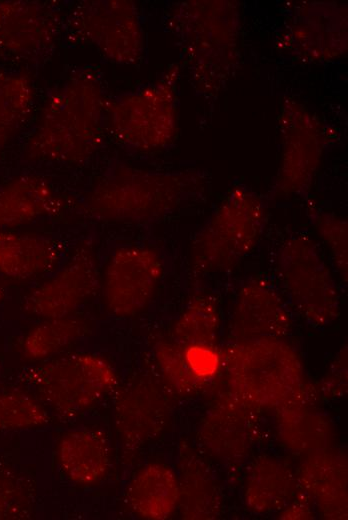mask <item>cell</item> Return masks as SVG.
I'll use <instances>...</instances> for the list:
<instances>
[{
    "instance_id": "cell-30",
    "label": "cell",
    "mask_w": 348,
    "mask_h": 520,
    "mask_svg": "<svg viewBox=\"0 0 348 520\" xmlns=\"http://www.w3.org/2000/svg\"><path fill=\"white\" fill-rule=\"evenodd\" d=\"M155 357L165 379L177 391L190 392L199 383L187 365L182 345L159 342L155 346Z\"/></svg>"
},
{
    "instance_id": "cell-6",
    "label": "cell",
    "mask_w": 348,
    "mask_h": 520,
    "mask_svg": "<svg viewBox=\"0 0 348 520\" xmlns=\"http://www.w3.org/2000/svg\"><path fill=\"white\" fill-rule=\"evenodd\" d=\"M178 68L132 92L108 99L105 129L119 144L138 152L168 146L177 134Z\"/></svg>"
},
{
    "instance_id": "cell-26",
    "label": "cell",
    "mask_w": 348,
    "mask_h": 520,
    "mask_svg": "<svg viewBox=\"0 0 348 520\" xmlns=\"http://www.w3.org/2000/svg\"><path fill=\"white\" fill-rule=\"evenodd\" d=\"M85 331L86 323L71 315L46 319L28 332L23 350L31 359H46L74 343Z\"/></svg>"
},
{
    "instance_id": "cell-3",
    "label": "cell",
    "mask_w": 348,
    "mask_h": 520,
    "mask_svg": "<svg viewBox=\"0 0 348 520\" xmlns=\"http://www.w3.org/2000/svg\"><path fill=\"white\" fill-rule=\"evenodd\" d=\"M223 364L232 393L256 408H279L304 386L302 361L281 338L237 340Z\"/></svg>"
},
{
    "instance_id": "cell-20",
    "label": "cell",
    "mask_w": 348,
    "mask_h": 520,
    "mask_svg": "<svg viewBox=\"0 0 348 520\" xmlns=\"http://www.w3.org/2000/svg\"><path fill=\"white\" fill-rule=\"evenodd\" d=\"M61 258L60 243L50 237L0 231V274L5 277L25 280L51 273Z\"/></svg>"
},
{
    "instance_id": "cell-15",
    "label": "cell",
    "mask_w": 348,
    "mask_h": 520,
    "mask_svg": "<svg viewBox=\"0 0 348 520\" xmlns=\"http://www.w3.org/2000/svg\"><path fill=\"white\" fill-rule=\"evenodd\" d=\"M60 8L53 2H17L0 8V45L27 59L54 51L63 28Z\"/></svg>"
},
{
    "instance_id": "cell-31",
    "label": "cell",
    "mask_w": 348,
    "mask_h": 520,
    "mask_svg": "<svg viewBox=\"0 0 348 520\" xmlns=\"http://www.w3.org/2000/svg\"><path fill=\"white\" fill-rule=\"evenodd\" d=\"M182 346L187 365L198 382L212 378L223 364V356L212 344Z\"/></svg>"
},
{
    "instance_id": "cell-11",
    "label": "cell",
    "mask_w": 348,
    "mask_h": 520,
    "mask_svg": "<svg viewBox=\"0 0 348 520\" xmlns=\"http://www.w3.org/2000/svg\"><path fill=\"white\" fill-rule=\"evenodd\" d=\"M100 282L96 254L91 245L82 244L59 270L30 291L25 309L44 319L70 316L96 294Z\"/></svg>"
},
{
    "instance_id": "cell-29",
    "label": "cell",
    "mask_w": 348,
    "mask_h": 520,
    "mask_svg": "<svg viewBox=\"0 0 348 520\" xmlns=\"http://www.w3.org/2000/svg\"><path fill=\"white\" fill-rule=\"evenodd\" d=\"M318 235L325 243L341 280L348 276V226L347 221L335 214L318 212L314 216Z\"/></svg>"
},
{
    "instance_id": "cell-1",
    "label": "cell",
    "mask_w": 348,
    "mask_h": 520,
    "mask_svg": "<svg viewBox=\"0 0 348 520\" xmlns=\"http://www.w3.org/2000/svg\"><path fill=\"white\" fill-rule=\"evenodd\" d=\"M107 98L99 74L78 68L47 97L26 152L34 160L81 164L102 146Z\"/></svg>"
},
{
    "instance_id": "cell-14",
    "label": "cell",
    "mask_w": 348,
    "mask_h": 520,
    "mask_svg": "<svg viewBox=\"0 0 348 520\" xmlns=\"http://www.w3.org/2000/svg\"><path fill=\"white\" fill-rule=\"evenodd\" d=\"M257 408L235 394L219 397L205 413L199 437L206 450L219 460L243 461L260 437Z\"/></svg>"
},
{
    "instance_id": "cell-8",
    "label": "cell",
    "mask_w": 348,
    "mask_h": 520,
    "mask_svg": "<svg viewBox=\"0 0 348 520\" xmlns=\"http://www.w3.org/2000/svg\"><path fill=\"white\" fill-rule=\"evenodd\" d=\"M42 400L58 415L72 417L96 404L117 383L110 363L92 353H71L29 372Z\"/></svg>"
},
{
    "instance_id": "cell-4",
    "label": "cell",
    "mask_w": 348,
    "mask_h": 520,
    "mask_svg": "<svg viewBox=\"0 0 348 520\" xmlns=\"http://www.w3.org/2000/svg\"><path fill=\"white\" fill-rule=\"evenodd\" d=\"M190 188V180L183 174L123 167L92 187L86 198V210L100 220H155L173 211Z\"/></svg>"
},
{
    "instance_id": "cell-25",
    "label": "cell",
    "mask_w": 348,
    "mask_h": 520,
    "mask_svg": "<svg viewBox=\"0 0 348 520\" xmlns=\"http://www.w3.org/2000/svg\"><path fill=\"white\" fill-rule=\"evenodd\" d=\"M180 496L184 515L193 519L214 518L220 509L216 483L203 459L192 452L181 457Z\"/></svg>"
},
{
    "instance_id": "cell-32",
    "label": "cell",
    "mask_w": 348,
    "mask_h": 520,
    "mask_svg": "<svg viewBox=\"0 0 348 520\" xmlns=\"http://www.w3.org/2000/svg\"><path fill=\"white\" fill-rule=\"evenodd\" d=\"M283 509L281 518L285 519H306L311 518V515H313L306 500H295Z\"/></svg>"
},
{
    "instance_id": "cell-24",
    "label": "cell",
    "mask_w": 348,
    "mask_h": 520,
    "mask_svg": "<svg viewBox=\"0 0 348 520\" xmlns=\"http://www.w3.org/2000/svg\"><path fill=\"white\" fill-rule=\"evenodd\" d=\"M295 491L294 476L282 461L262 456L251 465L245 482L244 499L258 513L283 509Z\"/></svg>"
},
{
    "instance_id": "cell-18",
    "label": "cell",
    "mask_w": 348,
    "mask_h": 520,
    "mask_svg": "<svg viewBox=\"0 0 348 520\" xmlns=\"http://www.w3.org/2000/svg\"><path fill=\"white\" fill-rule=\"evenodd\" d=\"M300 485L323 516H347V459L344 453L325 449L312 454L302 464Z\"/></svg>"
},
{
    "instance_id": "cell-12",
    "label": "cell",
    "mask_w": 348,
    "mask_h": 520,
    "mask_svg": "<svg viewBox=\"0 0 348 520\" xmlns=\"http://www.w3.org/2000/svg\"><path fill=\"white\" fill-rule=\"evenodd\" d=\"M282 124L283 149L275 184L280 195H294L309 189L323 153L321 127L305 108L286 106Z\"/></svg>"
},
{
    "instance_id": "cell-16",
    "label": "cell",
    "mask_w": 348,
    "mask_h": 520,
    "mask_svg": "<svg viewBox=\"0 0 348 520\" xmlns=\"http://www.w3.org/2000/svg\"><path fill=\"white\" fill-rule=\"evenodd\" d=\"M290 328L288 307L272 283L253 278L242 285L231 317V333L237 340L282 338Z\"/></svg>"
},
{
    "instance_id": "cell-5",
    "label": "cell",
    "mask_w": 348,
    "mask_h": 520,
    "mask_svg": "<svg viewBox=\"0 0 348 520\" xmlns=\"http://www.w3.org/2000/svg\"><path fill=\"white\" fill-rule=\"evenodd\" d=\"M263 200L246 188H235L196 234L191 262L202 274H219L238 266L257 246L265 227Z\"/></svg>"
},
{
    "instance_id": "cell-9",
    "label": "cell",
    "mask_w": 348,
    "mask_h": 520,
    "mask_svg": "<svg viewBox=\"0 0 348 520\" xmlns=\"http://www.w3.org/2000/svg\"><path fill=\"white\" fill-rule=\"evenodd\" d=\"M65 27L77 42L117 64L137 63L144 53L140 13L132 1H81L69 12Z\"/></svg>"
},
{
    "instance_id": "cell-27",
    "label": "cell",
    "mask_w": 348,
    "mask_h": 520,
    "mask_svg": "<svg viewBox=\"0 0 348 520\" xmlns=\"http://www.w3.org/2000/svg\"><path fill=\"white\" fill-rule=\"evenodd\" d=\"M220 327L215 299L208 295L194 297L173 326V338L180 345H214Z\"/></svg>"
},
{
    "instance_id": "cell-23",
    "label": "cell",
    "mask_w": 348,
    "mask_h": 520,
    "mask_svg": "<svg viewBox=\"0 0 348 520\" xmlns=\"http://www.w3.org/2000/svg\"><path fill=\"white\" fill-rule=\"evenodd\" d=\"M179 480L168 466L152 463L141 468L130 481L126 498L140 517L160 520L169 517L179 503Z\"/></svg>"
},
{
    "instance_id": "cell-13",
    "label": "cell",
    "mask_w": 348,
    "mask_h": 520,
    "mask_svg": "<svg viewBox=\"0 0 348 520\" xmlns=\"http://www.w3.org/2000/svg\"><path fill=\"white\" fill-rule=\"evenodd\" d=\"M289 54L322 61L346 48V8L331 3H303L293 11L281 35Z\"/></svg>"
},
{
    "instance_id": "cell-2",
    "label": "cell",
    "mask_w": 348,
    "mask_h": 520,
    "mask_svg": "<svg viewBox=\"0 0 348 520\" xmlns=\"http://www.w3.org/2000/svg\"><path fill=\"white\" fill-rule=\"evenodd\" d=\"M238 16L233 3L226 1L185 2L172 12V29L183 46L188 69L203 91H217L234 67Z\"/></svg>"
},
{
    "instance_id": "cell-17",
    "label": "cell",
    "mask_w": 348,
    "mask_h": 520,
    "mask_svg": "<svg viewBox=\"0 0 348 520\" xmlns=\"http://www.w3.org/2000/svg\"><path fill=\"white\" fill-rule=\"evenodd\" d=\"M115 425L121 442L137 449L163 430L168 419L167 401L154 384L140 381L121 390L115 401Z\"/></svg>"
},
{
    "instance_id": "cell-33",
    "label": "cell",
    "mask_w": 348,
    "mask_h": 520,
    "mask_svg": "<svg viewBox=\"0 0 348 520\" xmlns=\"http://www.w3.org/2000/svg\"><path fill=\"white\" fill-rule=\"evenodd\" d=\"M1 297H2V290L0 289V299H1Z\"/></svg>"
},
{
    "instance_id": "cell-10",
    "label": "cell",
    "mask_w": 348,
    "mask_h": 520,
    "mask_svg": "<svg viewBox=\"0 0 348 520\" xmlns=\"http://www.w3.org/2000/svg\"><path fill=\"white\" fill-rule=\"evenodd\" d=\"M164 272L159 253L147 246L117 248L102 274V292L108 311L117 317H133L152 301Z\"/></svg>"
},
{
    "instance_id": "cell-7",
    "label": "cell",
    "mask_w": 348,
    "mask_h": 520,
    "mask_svg": "<svg viewBox=\"0 0 348 520\" xmlns=\"http://www.w3.org/2000/svg\"><path fill=\"white\" fill-rule=\"evenodd\" d=\"M276 269L298 315L317 326L337 319L340 296L336 279L313 238L306 234L287 238L277 252Z\"/></svg>"
},
{
    "instance_id": "cell-21",
    "label": "cell",
    "mask_w": 348,
    "mask_h": 520,
    "mask_svg": "<svg viewBox=\"0 0 348 520\" xmlns=\"http://www.w3.org/2000/svg\"><path fill=\"white\" fill-rule=\"evenodd\" d=\"M63 203L51 184L40 176H20L0 188V231L52 216Z\"/></svg>"
},
{
    "instance_id": "cell-19",
    "label": "cell",
    "mask_w": 348,
    "mask_h": 520,
    "mask_svg": "<svg viewBox=\"0 0 348 520\" xmlns=\"http://www.w3.org/2000/svg\"><path fill=\"white\" fill-rule=\"evenodd\" d=\"M305 387L279 407L277 431L282 443L296 453L328 449L334 438L331 420L311 401Z\"/></svg>"
},
{
    "instance_id": "cell-22",
    "label": "cell",
    "mask_w": 348,
    "mask_h": 520,
    "mask_svg": "<svg viewBox=\"0 0 348 520\" xmlns=\"http://www.w3.org/2000/svg\"><path fill=\"white\" fill-rule=\"evenodd\" d=\"M62 471L75 483L92 484L105 476L110 465V448L105 434L95 429L66 433L59 444Z\"/></svg>"
},
{
    "instance_id": "cell-28",
    "label": "cell",
    "mask_w": 348,
    "mask_h": 520,
    "mask_svg": "<svg viewBox=\"0 0 348 520\" xmlns=\"http://www.w3.org/2000/svg\"><path fill=\"white\" fill-rule=\"evenodd\" d=\"M48 421L41 404L26 393H0V430L38 427Z\"/></svg>"
}]
</instances>
